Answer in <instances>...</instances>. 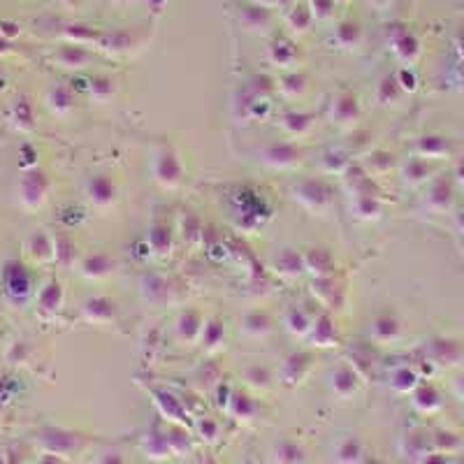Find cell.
<instances>
[{"instance_id": "cell-1", "label": "cell", "mask_w": 464, "mask_h": 464, "mask_svg": "<svg viewBox=\"0 0 464 464\" xmlns=\"http://www.w3.org/2000/svg\"><path fill=\"white\" fill-rule=\"evenodd\" d=\"M49 193V176L45 170L40 167H30L23 172L21 181H19V200L26 209L35 211L45 205Z\"/></svg>"}, {"instance_id": "cell-2", "label": "cell", "mask_w": 464, "mask_h": 464, "mask_svg": "<svg viewBox=\"0 0 464 464\" xmlns=\"http://www.w3.org/2000/svg\"><path fill=\"white\" fill-rule=\"evenodd\" d=\"M3 283L5 295L14 304H21L30 295V274L19 260H8L3 265Z\"/></svg>"}, {"instance_id": "cell-3", "label": "cell", "mask_w": 464, "mask_h": 464, "mask_svg": "<svg viewBox=\"0 0 464 464\" xmlns=\"http://www.w3.org/2000/svg\"><path fill=\"white\" fill-rule=\"evenodd\" d=\"M40 441L51 455H70V453H75V450L82 448L84 437L79 434V432H72V430L47 427V430H42Z\"/></svg>"}, {"instance_id": "cell-4", "label": "cell", "mask_w": 464, "mask_h": 464, "mask_svg": "<svg viewBox=\"0 0 464 464\" xmlns=\"http://www.w3.org/2000/svg\"><path fill=\"white\" fill-rule=\"evenodd\" d=\"M181 174H184V170H181V163H179L176 151L172 149V146H163L154 158L156 181L163 186H167V188H172L181 181Z\"/></svg>"}, {"instance_id": "cell-5", "label": "cell", "mask_w": 464, "mask_h": 464, "mask_svg": "<svg viewBox=\"0 0 464 464\" xmlns=\"http://www.w3.org/2000/svg\"><path fill=\"white\" fill-rule=\"evenodd\" d=\"M292 195L300 205H304L311 211L325 209L329 202V188L325 186V181L321 179H304L300 181L295 188H292Z\"/></svg>"}, {"instance_id": "cell-6", "label": "cell", "mask_w": 464, "mask_h": 464, "mask_svg": "<svg viewBox=\"0 0 464 464\" xmlns=\"http://www.w3.org/2000/svg\"><path fill=\"white\" fill-rule=\"evenodd\" d=\"M300 146L290 144V142H274L270 146L260 151V158L265 165H272V167H290L300 161Z\"/></svg>"}, {"instance_id": "cell-7", "label": "cell", "mask_w": 464, "mask_h": 464, "mask_svg": "<svg viewBox=\"0 0 464 464\" xmlns=\"http://www.w3.org/2000/svg\"><path fill=\"white\" fill-rule=\"evenodd\" d=\"M86 195L95 207H109L116 198V186L109 174H93L86 181Z\"/></svg>"}, {"instance_id": "cell-8", "label": "cell", "mask_w": 464, "mask_h": 464, "mask_svg": "<svg viewBox=\"0 0 464 464\" xmlns=\"http://www.w3.org/2000/svg\"><path fill=\"white\" fill-rule=\"evenodd\" d=\"M304 272H311L316 279H325L334 274V258L327 248H309L304 253Z\"/></svg>"}, {"instance_id": "cell-9", "label": "cell", "mask_w": 464, "mask_h": 464, "mask_svg": "<svg viewBox=\"0 0 464 464\" xmlns=\"http://www.w3.org/2000/svg\"><path fill=\"white\" fill-rule=\"evenodd\" d=\"M329 383H332V390L339 397H353L360 388V374L351 367V364H341V367L332 371Z\"/></svg>"}, {"instance_id": "cell-10", "label": "cell", "mask_w": 464, "mask_h": 464, "mask_svg": "<svg viewBox=\"0 0 464 464\" xmlns=\"http://www.w3.org/2000/svg\"><path fill=\"white\" fill-rule=\"evenodd\" d=\"M309 364H311L309 353H290V356L281 362V381H286L288 386L300 383L302 376L307 374Z\"/></svg>"}, {"instance_id": "cell-11", "label": "cell", "mask_w": 464, "mask_h": 464, "mask_svg": "<svg viewBox=\"0 0 464 464\" xmlns=\"http://www.w3.org/2000/svg\"><path fill=\"white\" fill-rule=\"evenodd\" d=\"M82 314L91 323H112L116 316V307L109 297H89L82 307Z\"/></svg>"}, {"instance_id": "cell-12", "label": "cell", "mask_w": 464, "mask_h": 464, "mask_svg": "<svg viewBox=\"0 0 464 464\" xmlns=\"http://www.w3.org/2000/svg\"><path fill=\"white\" fill-rule=\"evenodd\" d=\"M202 316L195 309H184L176 318V337L181 341H195L198 337H202Z\"/></svg>"}, {"instance_id": "cell-13", "label": "cell", "mask_w": 464, "mask_h": 464, "mask_svg": "<svg viewBox=\"0 0 464 464\" xmlns=\"http://www.w3.org/2000/svg\"><path fill=\"white\" fill-rule=\"evenodd\" d=\"M28 253L38 262L54 260L56 258V244H54V237L49 235L47 230H35L33 235L28 237Z\"/></svg>"}, {"instance_id": "cell-14", "label": "cell", "mask_w": 464, "mask_h": 464, "mask_svg": "<svg viewBox=\"0 0 464 464\" xmlns=\"http://www.w3.org/2000/svg\"><path fill=\"white\" fill-rule=\"evenodd\" d=\"M274 270L286 279H295L304 272V255L297 253L295 248H283L277 258H274Z\"/></svg>"}, {"instance_id": "cell-15", "label": "cell", "mask_w": 464, "mask_h": 464, "mask_svg": "<svg viewBox=\"0 0 464 464\" xmlns=\"http://www.w3.org/2000/svg\"><path fill=\"white\" fill-rule=\"evenodd\" d=\"M274 329V323L270 316L265 314V311H251V314L244 316L242 321V334H246V337H253V339H262L267 337Z\"/></svg>"}, {"instance_id": "cell-16", "label": "cell", "mask_w": 464, "mask_h": 464, "mask_svg": "<svg viewBox=\"0 0 464 464\" xmlns=\"http://www.w3.org/2000/svg\"><path fill=\"white\" fill-rule=\"evenodd\" d=\"M114 267V260L112 255L102 253V251H95V253H89L86 258L82 260V274L89 279H102L107 277L109 272H112Z\"/></svg>"}, {"instance_id": "cell-17", "label": "cell", "mask_w": 464, "mask_h": 464, "mask_svg": "<svg viewBox=\"0 0 464 464\" xmlns=\"http://www.w3.org/2000/svg\"><path fill=\"white\" fill-rule=\"evenodd\" d=\"M358 116H360L358 100L351 93H344V95H339L337 100H334V105H332V119H334V124L351 126L353 121L358 119Z\"/></svg>"}, {"instance_id": "cell-18", "label": "cell", "mask_w": 464, "mask_h": 464, "mask_svg": "<svg viewBox=\"0 0 464 464\" xmlns=\"http://www.w3.org/2000/svg\"><path fill=\"white\" fill-rule=\"evenodd\" d=\"M156 404L161 406V411L167 418H174L176 423H186V408L181 404V399H176V395L167 393V390H156Z\"/></svg>"}, {"instance_id": "cell-19", "label": "cell", "mask_w": 464, "mask_h": 464, "mask_svg": "<svg viewBox=\"0 0 464 464\" xmlns=\"http://www.w3.org/2000/svg\"><path fill=\"white\" fill-rule=\"evenodd\" d=\"M60 304H63V288H60L58 281H49L45 288L40 290L38 307L42 314H56Z\"/></svg>"}, {"instance_id": "cell-20", "label": "cell", "mask_w": 464, "mask_h": 464, "mask_svg": "<svg viewBox=\"0 0 464 464\" xmlns=\"http://www.w3.org/2000/svg\"><path fill=\"white\" fill-rule=\"evenodd\" d=\"M228 408H230V413L237 420H251L255 416V411H258V406H255L253 397H248L246 393H240V390L230 395Z\"/></svg>"}, {"instance_id": "cell-21", "label": "cell", "mask_w": 464, "mask_h": 464, "mask_svg": "<svg viewBox=\"0 0 464 464\" xmlns=\"http://www.w3.org/2000/svg\"><path fill=\"white\" fill-rule=\"evenodd\" d=\"M274 464H302L304 462V450L300 443L290 441V439H286V441H279L274 445Z\"/></svg>"}, {"instance_id": "cell-22", "label": "cell", "mask_w": 464, "mask_h": 464, "mask_svg": "<svg viewBox=\"0 0 464 464\" xmlns=\"http://www.w3.org/2000/svg\"><path fill=\"white\" fill-rule=\"evenodd\" d=\"M311 341H314L316 346H334L337 329H334L329 316H321V318L314 323V327H311Z\"/></svg>"}, {"instance_id": "cell-23", "label": "cell", "mask_w": 464, "mask_h": 464, "mask_svg": "<svg viewBox=\"0 0 464 464\" xmlns=\"http://www.w3.org/2000/svg\"><path fill=\"white\" fill-rule=\"evenodd\" d=\"M371 329H374V337L381 341V344H386V341H393L397 334H399V323H397L395 316L381 314V316H376L374 327Z\"/></svg>"}, {"instance_id": "cell-24", "label": "cell", "mask_w": 464, "mask_h": 464, "mask_svg": "<svg viewBox=\"0 0 464 464\" xmlns=\"http://www.w3.org/2000/svg\"><path fill=\"white\" fill-rule=\"evenodd\" d=\"M47 107L51 109L54 114L65 116V114L70 112L72 107H75V102H72L70 91H68V89H63V86L51 89V91H49V95H47Z\"/></svg>"}, {"instance_id": "cell-25", "label": "cell", "mask_w": 464, "mask_h": 464, "mask_svg": "<svg viewBox=\"0 0 464 464\" xmlns=\"http://www.w3.org/2000/svg\"><path fill=\"white\" fill-rule=\"evenodd\" d=\"M149 248L158 255H165L172 248V230L167 225H154L149 230Z\"/></svg>"}, {"instance_id": "cell-26", "label": "cell", "mask_w": 464, "mask_h": 464, "mask_svg": "<svg viewBox=\"0 0 464 464\" xmlns=\"http://www.w3.org/2000/svg\"><path fill=\"white\" fill-rule=\"evenodd\" d=\"M12 121H14V126L21 128V130H30L35 121L33 102H28L26 97H19V100L12 105Z\"/></svg>"}, {"instance_id": "cell-27", "label": "cell", "mask_w": 464, "mask_h": 464, "mask_svg": "<svg viewBox=\"0 0 464 464\" xmlns=\"http://www.w3.org/2000/svg\"><path fill=\"white\" fill-rule=\"evenodd\" d=\"M142 450L149 457H156V460H163V457H167L172 450H170V443H167V437L161 434V432H154V434H146L144 441H142Z\"/></svg>"}, {"instance_id": "cell-28", "label": "cell", "mask_w": 464, "mask_h": 464, "mask_svg": "<svg viewBox=\"0 0 464 464\" xmlns=\"http://www.w3.org/2000/svg\"><path fill=\"white\" fill-rule=\"evenodd\" d=\"M286 329H288L290 334H295V337H304V334H311V321L309 316L304 314L302 309H290L288 314H286Z\"/></svg>"}, {"instance_id": "cell-29", "label": "cell", "mask_w": 464, "mask_h": 464, "mask_svg": "<svg viewBox=\"0 0 464 464\" xmlns=\"http://www.w3.org/2000/svg\"><path fill=\"white\" fill-rule=\"evenodd\" d=\"M281 124H283V128L290 132V135H304L311 126V116L302 114V112H283Z\"/></svg>"}, {"instance_id": "cell-30", "label": "cell", "mask_w": 464, "mask_h": 464, "mask_svg": "<svg viewBox=\"0 0 464 464\" xmlns=\"http://www.w3.org/2000/svg\"><path fill=\"white\" fill-rule=\"evenodd\" d=\"M54 244H56V260L60 262L63 267H72L77 260V246L75 242L70 240V237L65 235H58L54 237Z\"/></svg>"}, {"instance_id": "cell-31", "label": "cell", "mask_w": 464, "mask_h": 464, "mask_svg": "<svg viewBox=\"0 0 464 464\" xmlns=\"http://www.w3.org/2000/svg\"><path fill=\"white\" fill-rule=\"evenodd\" d=\"M142 288H144V295L149 297L151 302H163L165 295H167V283H165V279L158 277V274H149V277L142 281Z\"/></svg>"}, {"instance_id": "cell-32", "label": "cell", "mask_w": 464, "mask_h": 464, "mask_svg": "<svg viewBox=\"0 0 464 464\" xmlns=\"http://www.w3.org/2000/svg\"><path fill=\"white\" fill-rule=\"evenodd\" d=\"M223 337H225V327H223V323L218 318H211L202 327V344H205V348H209V351L221 344Z\"/></svg>"}, {"instance_id": "cell-33", "label": "cell", "mask_w": 464, "mask_h": 464, "mask_svg": "<svg viewBox=\"0 0 464 464\" xmlns=\"http://www.w3.org/2000/svg\"><path fill=\"white\" fill-rule=\"evenodd\" d=\"M353 211L360 218H376L381 211V205L376 202L374 195H358L356 202H353Z\"/></svg>"}, {"instance_id": "cell-34", "label": "cell", "mask_w": 464, "mask_h": 464, "mask_svg": "<svg viewBox=\"0 0 464 464\" xmlns=\"http://www.w3.org/2000/svg\"><path fill=\"white\" fill-rule=\"evenodd\" d=\"M244 378L251 383L253 388H267L272 383V371L265 364H248L244 371Z\"/></svg>"}, {"instance_id": "cell-35", "label": "cell", "mask_w": 464, "mask_h": 464, "mask_svg": "<svg viewBox=\"0 0 464 464\" xmlns=\"http://www.w3.org/2000/svg\"><path fill=\"white\" fill-rule=\"evenodd\" d=\"M360 453H362V448H360L358 439H348V441L341 443L339 448V464H358L360 462Z\"/></svg>"}, {"instance_id": "cell-36", "label": "cell", "mask_w": 464, "mask_h": 464, "mask_svg": "<svg viewBox=\"0 0 464 464\" xmlns=\"http://www.w3.org/2000/svg\"><path fill=\"white\" fill-rule=\"evenodd\" d=\"M393 386L399 390V393H406V390H411L413 386H416V374L406 367L397 369L393 374Z\"/></svg>"}, {"instance_id": "cell-37", "label": "cell", "mask_w": 464, "mask_h": 464, "mask_svg": "<svg viewBox=\"0 0 464 464\" xmlns=\"http://www.w3.org/2000/svg\"><path fill=\"white\" fill-rule=\"evenodd\" d=\"M112 93H114V86H112V82H109V79H105V77L93 79V84H91V95H93L95 100L105 102V100L112 97Z\"/></svg>"}, {"instance_id": "cell-38", "label": "cell", "mask_w": 464, "mask_h": 464, "mask_svg": "<svg viewBox=\"0 0 464 464\" xmlns=\"http://www.w3.org/2000/svg\"><path fill=\"white\" fill-rule=\"evenodd\" d=\"M167 443H170V450H172V453H176V455H181V453H186L188 450V439H186V434L184 432H179V430H172V432H167Z\"/></svg>"}, {"instance_id": "cell-39", "label": "cell", "mask_w": 464, "mask_h": 464, "mask_svg": "<svg viewBox=\"0 0 464 464\" xmlns=\"http://www.w3.org/2000/svg\"><path fill=\"white\" fill-rule=\"evenodd\" d=\"M314 286H316V295L318 297H323V302H332V297H334V292H337V288H334V281H332V277H325V279H316L314 281Z\"/></svg>"}, {"instance_id": "cell-40", "label": "cell", "mask_w": 464, "mask_h": 464, "mask_svg": "<svg viewBox=\"0 0 464 464\" xmlns=\"http://www.w3.org/2000/svg\"><path fill=\"white\" fill-rule=\"evenodd\" d=\"M198 432L205 441H213L218 437V423L213 418H200L198 420Z\"/></svg>"}, {"instance_id": "cell-41", "label": "cell", "mask_w": 464, "mask_h": 464, "mask_svg": "<svg viewBox=\"0 0 464 464\" xmlns=\"http://www.w3.org/2000/svg\"><path fill=\"white\" fill-rule=\"evenodd\" d=\"M427 174V165L425 163H420V161H408L406 165H404V176L408 181H420L423 176Z\"/></svg>"}, {"instance_id": "cell-42", "label": "cell", "mask_w": 464, "mask_h": 464, "mask_svg": "<svg viewBox=\"0 0 464 464\" xmlns=\"http://www.w3.org/2000/svg\"><path fill=\"white\" fill-rule=\"evenodd\" d=\"M418 149H420V154H425V156H437L443 151V142L439 137H423L418 144Z\"/></svg>"}, {"instance_id": "cell-43", "label": "cell", "mask_w": 464, "mask_h": 464, "mask_svg": "<svg viewBox=\"0 0 464 464\" xmlns=\"http://www.w3.org/2000/svg\"><path fill=\"white\" fill-rule=\"evenodd\" d=\"M323 163H325L327 172H346V167H348V158L341 154H329V156H325Z\"/></svg>"}, {"instance_id": "cell-44", "label": "cell", "mask_w": 464, "mask_h": 464, "mask_svg": "<svg viewBox=\"0 0 464 464\" xmlns=\"http://www.w3.org/2000/svg\"><path fill=\"white\" fill-rule=\"evenodd\" d=\"M416 404L420 408H430V406H437V393L432 388H420L416 393Z\"/></svg>"}, {"instance_id": "cell-45", "label": "cell", "mask_w": 464, "mask_h": 464, "mask_svg": "<svg viewBox=\"0 0 464 464\" xmlns=\"http://www.w3.org/2000/svg\"><path fill=\"white\" fill-rule=\"evenodd\" d=\"M450 200V191H448V186L443 184V181H439V184L432 188V205H437V207H443L445 202Z\"/></svg>"}, {"instance_id": "cell-46", "label": "cell", "mask_w": 464, "mask_h": 464, "mask_svg": "<svg viewBox=\"0 0 464 464\" xmlns=\"http://www.w3.org/2000/svg\"><path fill=\"white\" fill-rule=\"evenodd\" d=\"M26 341H16L14 346H12V351L8 353V360L10 362H14V364H19V362H23L26 360Z\"/></svg>"}, {"instance_id": "cell-47", "label": "cell", "mask_w": 464, "mask_h": 464, "mask_svg": "<svg viewBox=\"0 0 464 464\" xmlns=\"http://www.w3.org/2000/svg\"><path fill=\"white\" fill-rule=\"evenodd\" d=\"M395 93H397V91H395V86H393V82H390V79H388V82H383V84H381V89H378V100H381L383 105H388V102L395 97Z\"/></svg>"}, {"instance_id": "cell-48", "label": "cell", "mask_w": 464, "mask_h": 464, "mask_svg": "<svg viewBox=\"0 0 464 464\" xmlns=\"http://www.w3.org/2000/svg\"><path fill=\"white\" fill-rule=\"evenodd\" d=\"M283 91H286V93H302V91H304V79H302V77H290V79H286Z\"/></svg>"}, {"instance_id": "cell-49", "label": "cell", "mask_w": 464, "mask_h": 464, "mask_svg": "<svg viewBox=\"0 0 464 464\" xmlns=\"http://www.w3.org/2000/svg\"><path fill=\"white\" fill-rule=\"evenodd\" d=\"M97 464H126V460H124V455H121L119 450H107V453L100 455Z\"/></svg>"}, {"instance_id": "cell-50", "label": "cell", "mask_w": 464, "mask_h": 464, "mask_svg": "<svg viewBox=\"0 0 464 464\" xmlns=\"http://www.w3.org/2000/svg\"><path fill=\"white\" fill-rule=\"evenodd\" d=\"M202 464H216V460H213V457H209V455H207Z\"/></svg>"}, {"instance_id": "cell-51", "label": "cell", "mask_w": 464, "mask_h": 464, "mask_svg": "<svg viewBox=\"0 0 464 464\" xmlns=\"http://www.w3.org/2000/svg\"><path fill=\"white\" fill-rule=\"evenodd\" d=\"M242 464H255L253 460H246V462H242Z\"/></svg>"}, {"instance_id": "cell-52", "label": "cell", "mask_w": 464, "mask_h": 464, "mask_svg": "<svg viewBox=\"0 0 464 464\" xmlns=\"http://www.w3.org/2000/svg\"><path fill=\"white\" fill-rule=\"evenodd\" d=\"M0 464H3V462H0Z\"/></svg>"}]
</instances>
